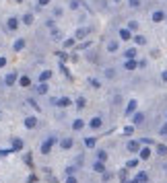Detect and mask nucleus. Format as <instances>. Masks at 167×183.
<instances>
[{
	"instance_id": "1",
	"label": "nucleus",
	"mask_w": 167,
	"mask_h": 183,
	"mask_svg": "<svg viewBox=\"0 0 167 183\" xmlns=\"http://www.w3.org/2000/svg\"><path fill=\"white\" fill-rule=\"evenodd\" d=\"M54 142H56V138L52 136V138H48V140H46V142L42 144V152H43V154H48L50 150H52V146H54Z\"/></svg>"
},
{
	"instance_id": "2",
	"label": "nucleus",
	"mask_w": 167,
	"mask_h": 183,
	"mask_svg": "<svg viewBox=\"0 0 167 183\" xmlns=\"http://www.w3.org/2000/svg\"><path fill=\"white\" fill-rule=\"evenodd\" d=\"M60 146H62L64 150H68V148H72V138H64L62 142H60Z\"/></svg>"
},
{
	"instance_id": "3",
	"label": "nucleus",
	"mask_w": 167,
	"mask_h": 183,
	"mask_svg": "<svg viewBox=\"0 0 167 183\" xmlns=\"http://www.w3.org/2000/svg\"><path fill=\"white\" fill-rule=\"evenodd\" d=\"M25 126H27L29 130H33L35 126H37V119H35V117H27V119H25Z\"/></svg>"
},
{
	"instance_id": "4",
	"label": "nucleus",
	"mask_w": 167,
	"mask_h": 183,
	"mask_svg": "<svg viewBox=\"0 0 167 183\" xmlns=\"http://www.w3.org/2000/svg\"><path fill=\"white\" fill-rule=\"evenodd\" d=\"M14 80H17V74H14V72H10V74H6V78H4V82H6L8 87H10V84H14Z\"/></svg>"
},
{
	"instance_id": "5",
	"label": "nucleus",
	"mask_w": 167,
	"mask_h": 183,
	"mask_svg": "<svg viewBox=\"0 0 167 183\" xmlns=\"http://www.w3.org/2000/svg\"><path fill=\"white\" fill-rule=\"evenodd\" d=\"M19 84H21V87H31V78H29V76H21V78H19Z\"/></svg>"
},
{
	"instance_id": "6",
	"label": "nucleus",
	"mask_w": 167,
	"mask_h": 183,
	"mask_svg": "<svg viewBox=\"0 0 167 183\" xmlns=\"http://www.w3.org/2000/svg\"><path fill=\"white\" fill-rule=\"evenodd\" d=\"M120 37H122V39H130V37H132L130 29H120Z\"/></svg>"
},
{
	"instance_id": "7",
	"label": "nucleus",
	"mask_w": 167,
	"mask_h": 183,
	"mask_svg": "<svg viewBox=\"0 0 167 183\" xmlns=\"http://www.w3.org/2000/svg\"><path fill=\"white\" fill-rule=\"evenodd\" d=\"M13 150H23V140L14 138V140H13Z\"/></svg>"
},
{
	"instance_id": "8",
	"label": "nucleus",
	"mask_w": 167,
	"mask_h": 183,
	"mask_svg": "<svg viewBox=\"0 0 167 183\" xmlns=\"http://www.w3.org/2000/svg\"><path fill=\"white\" fill-rule=\"evenodd\" d=\"M56 103H58L60 107H68V105H70V99H68V97H62V99H58Z\"/></svg>"
},
{
	"instance_id": "9",
	"label": "nucleus",
	"mask_w": 167,
	"mask_h": 183,
	"mask_svg": "<svg viewBox=\"0 0 167 183\" xmlns=\"http://www.w3.org/2000/svg\"><path fill=\"white\" fill-rule=\"evenodd\" d=\"M163 19H165V14L161 13V10H157V13H153V21H155V23H159V21H163Z\"/></svg>"
},
{
	"instance_id": "10",
	"label": "nucleus",
	"mask_w": 167,
	"mask_h": 183,
	"mask_svg": "<svg viewBox=\"0 0 167 183\" xmlns=\"http://www.w3.org/2000/svg\"><path fill=\"white\" fill-rule=\"evenodd\" d=\"M23 48H25V39H17L14 41V49H17V52H21Z\"/></svg>"
},
{
	"instance_id": "11",
	"label": "nucleus",
	"mask_w": 167,
	"mask_h": 183,
	"mask_svg": "<svg viewBox=\"0 0 167 183\" xmlns=\"http://www.w3.org/2000/svg\"><path fill=\"white\" fill-rule=\"evenodd\" d=\"M50 78H52V72H50V70H46V72H42V76H39V80H42V82L50 80Z\"/></svg>"
},
{
	"instance_id": "12",
	"label": "nucleus",
	"mask_w": 167,
	"mask_h": 183,
	"mask_svg": "<svg viewBox=\"0 0 167 183\" xmlns=\"http://www.w3.org/2000/svg\"><path fill=\"white\" fill-rule=\"evenodd\" d=\"M93 169H95V171H99V173H103V171H105V165L101 163V161H97V163L93 165Z\"/></svg>"
},
{
	"instance_id": "13",
	"label": "nucleus",
	"mask_w": 167,
	"mask_h": 183,
	"mask_svg": "<svg viewBox=\"0 0 167 183\" xmlns=\"http://www.w3.org/2000/svg\"><path fill=\"white\" fill-rule=\"evenodd\" d=\"M89 126H91V128H99V126H101V117H93Z\"/></svg>"
},
{
	"instance_id": "14",
	"label": "nucleus",
	"mask_w": 167,
	"mask_h": 183,
	"mask_svg": "<svg viewBox=\"0 0 167 183\" xmlns=\"http://www.w3.org/2000/svg\"><path fill=\"white\" fill-rule=\"evenodd\" d=\"M134 109H136V101H130V103H128V107H126V113L130 115V113H132Z\"/></svg>"
},
{
	"instance_id": "15",
	"label": "nucleus",
	"mask_w": 167,
	"mask_h": 183,
	"mask_svg": "<svg viewBox=\"0 0 167 183\" xmlns=\"http://www.w3.org/2000/svg\"><path fill=\"white\" fill-rule=\"evenodd\" d=\"M17 25H19V21H17V19H8V29H10V31H14Z\"/></svg>"
},
{
	"instance_id": "16",
	"label": "nucleus",
	"mask_w": 167,
	"mask_h": 183,
	"mask_svg": "<svg viewBox=\"0 0 167 183\" xmlns=\"http://www.w3.org/2000/svg\"><path fill=\"white\" fill-rule=\"evenodd\" d=\"M37 93H39V95H46V93H48V84H39V87H37Z\"/></svg>"
},
{
	"instance_id": "17",
	"label": "nucleus",
	"mask_w": 167,
	"mask_h": 183,
	"mask_svg": "<svg viewBox=\"0 0 167 183\" xmlns=\"http://www.w3.org/2000/svg\"><path fill=\"white\" fill-rule=\"evenodd\" d=\"M87 33H89V29H78L77 37H78V39H83V37H87Z\"/></svg>"
},
{
	"instance_id": "18",
	"label": "nucleus",
	"mask_w": 167,
	"mask_h": 183,
	"mask_svg": "<svg viewBox=\"0 0 167 183\" xmlns=\"http://www.w3.org/2000/svg\"><path fill=\"white\" fill-rule=\"evenodd\" d=\"M23 23H25V25H31V23H33V14H25V17H23Z\"/></svg>"
},
{
	"instance_id": "19",
	"label": "nucleus",
	"mask_w": 167,
	"mask_h": 183,
	"mask_svg": "<svg viewBox=\"0 0 167 183\" xmlns=\"http://www.w3.org/2000/svg\"><path fill=\"white\" fill-rule=\"evenodd\" d=\"M83 126H85V123H83V119H74V123H72V128H74V130H81Z\"/></svg>"
},
{
	"instance_id": "20",
	"label": "nucleus",
	"mask_w": 167,
	"mask_h": 183,
	"mask_svg": "<svg viewBox=\"0 0 167 183\" xmlns=\"http://www.w3.org/2000/svg\"><path fill=\"white\" fill-rule=\"evenodd\" d=\"M142 119H145V115H142V113H136V115H134V123H136V126H138V123H142Z\"/></svg>"
},
{
	"instance_id": "21",
	"label": "nucleus",
	"mask_w": 167,
	"mask_h": 183,
	"mask_svg": "<svg viewBox=\"0 0 167 183\" xmlns=\"http://www.w3.org/2000/svg\"><path fill=\"white\" fill-rule=\"evenodd\" d=\"M128 150H130V152H136V150H138V142H130L128 144Z\"/></svg>"
},
{
	"instance_id": "22",
	"label": "nucleus",
	"mask_w": 167,
	"mask_h": 183,
	"mask_svg": "<svg viewBox=\"0 0 167 183\" xmlns=\"http://www.w3.org/2000/svg\"><path fill=\"white\" fill-rule=\"evenodd\" d=\"M107 49H109V52H116V49H118V41H109Z\"/></svg>"
},
{
	"instance_id": "23",
	"label": "nucleus",
	"mask_w": 167,
	"mask_h": 183,
	"mask_svg": "<svg viewBox=\"0 0 167 183\" xmlns=\"http://www.w3.org/2000/svg\"><path fill=\"white\" fill-rule=\"evenodd\" d=\"M126 68H128V70H134V68H136V62H134V60H128V62H126Z\"/></svg>"
},
{
	"instance_id": "24",
	"label": "nucleus",
	"mask_w": 167,
	"mask_h": 183,
	"mask_svg": "<svg viewBox=\"0 0 167 183\" xmlns=\"http://www.w3.org/2000/svg\"><path fill=\"white\" fill-rule=\"evenodd\" d=\"M85 144H87L89 148H93V146H95V140H93V138H87V140H85Z\"/></svg>"
},
{
	"instance_id": "25",
	"label": "nucleus",
	"mask_w": 167,
	"mask_h": 183,
	"mask_svg": "<svg viewBox=\"0 0 167 183\" xmlns=\"http://www.w3.org/2000/svg\"><path fill=\"white\" fill-rule=\"evenodd\" d=\"M149 154H151V152H149L146 148H142V150H140V156H142V161H145V158H149Z\"/></svg>"
},
{
	"instance_id": "26",
	"label": "nucleus",
	"mask_w": 167,
	"mask_h": 183,
	"mask_svg": "<svg viewBox=\"0 0 167 183\" xmlns=\"http://www.w3.org/2000/svg\"><path fill=\"white\" fill-rule=\"evenodd\" d=\"M157 152H159V154H167V146H163V144H161L159 148H157Z\"/></svg>"
},
{
	"instance_id": "27",
	"label": "nucleus",
	"mask_w": 167,
	"mask_h": 183,
	"mask_svg": "<svg viewBox=\"0 0 167 183\" xmlns=\"http://www.w3.org/2000/svg\"><path fill=\"white\" fill-rule=\"evenodd\" d=\"M136 181H138V183H145V181H146V175H145V173H140V175L136 177Z\"/></svg>"
},
{
	"instance_id": "28",
	"label": "nucleus",
	"mask_w": 167,
	"mask_h": 183,
	"mask_svg": "<svg viewBox=\"0 0 167 183\" xmlns=\"http://www.w3.org/2000/svg\"><path fill=\"white\" fill-rule=\"evenodd\" d=\"M132 132H134V128H132V126H128V128H124V134H126V136H130Z\"/></svg>"
},
{
	"instance_id": "29",
	"label": "nucleus",
	"mask_w": 167,
	"mask_h": 183,
	"mask_svg": "<svg viewBox=\"0 0 167 183\" xmlns=\"http://www.w3.org/2000/svg\"><path fill=\"white\" fill-rule=\"evenodd\" d=\"M134 54H136V49H128V52H126V56H128L130 60H132V58H134Z\"/></svg>"
},
{
	"instance_id": "30",
	"label": "nucleus",
	"mask_w": 167,
	"mask_h": 183,
	"mask_svg": "<svg viewBox=\"0 0 167 183\" xmlns=\"http://www.w3.org/2000/svg\"><path fill=\"white\" fill-rule=\"evenodd\" d=\"M105 158H107V152H103V150H101V152H99V161H101V163H103Z\"/></svg>"
},
{
	"instance_id": "31",
	"label": "nucleus",
	"mask_w": 167,
	"mask_h": 183,
	"mask_svg": "<svg viewBox=\"0 0 167 183\" xmlns=\"http://www.w3.org/2000/svg\"><path fill=\"white\" fill-rule=\"evenodd\" d=\"M66 183H77V179H74L72 175H68V179H66Z\"/></svg>"
},
{
	"instance_id": "32",
	"label": "nucleus",
	"mask_w": 167,
	"mask_h": 183,
	"mask_svg": "<svg viewBox=\"0 0 167 183\" xmlns=\"http://www.w3.org/2000/svg\"><path fill=\"white\" fill-rule=\"evenodd\" d=\"M8 152H10V150H6V148H0V154H2V156H6Z\"/></svg>"
},
{
	"instance_id": "33",
	"label": "nucleus",
	"mask_w": 167,
	"mask_h": 183,
	"mask_svg": "<svg viewBox=\"0 0 167 183\" xmlns=\"http://www.w3.org/2000/svg\"><path fill=\"white\" fill-rule=\"evenodd\" d=\"M138 2L140 0H130V6H138Z\"/></svg>"
},
{
	"instance_id": "34",
	"label": "nucleus",
	"mask_w": 167,
	"mask_h": 183,
	"mask_svg": "<svg viewBox=\"0 0 167 183\" xmlns=\"http://www.w3.org/2000/svg\"><path fill=\"white\" fill-rule=\"evenodd\" d=\"M2 66H6V58H0V68Z\"/></svg>"
},
{
	"instance_id": "35",
	"label": "nucleus",
	"mask_w": 167,
	"mask_h": 183,
	"mask_svg": "<svg viewBox=\"0 0 167 183\" xmlns=\"http://www.w3.org/2000/svg\"><path fill=\"white\" fill-rule=\"evenodd\" d=\"M46 4H50V0H39V6H46Z\"/></svg>"
},
{
	"instance_id": "36",
	"label": "nucleus",
	"mask_w": 167,
	"mask_h": 183,
	"mask_svg": "<svg viewBox=\"0 0 167 183\" xmlns=\"http://www.w3.org/2000/svg\"><path fill=\"white\" fill-rule=\"evenodd\" d=\"M161 134H165V136H167V126H165V128H161Z\"/></svg>"
},
{
	"instance_id": "37",
	"label": "nucleus",
	"mask_w": 167,
	"mask_h": 183,
	"mask_svg": "<svg viewBox=\"0 0 167 183\" xmlns=\"http://www.w3.org/2000/svg\"><path fill=\"white\" fill-rule=\"evenodd\" d=\"M163 80H167V70H165V72H163Z\"/></svg>"
},
{
	"instance_id": "38",
	"label": "nucleus",
	"mask_w": 167,
	"mask_h": 183,
	"mask_svg": "<svg viewBox=\"0 0 167 183\" xmlns=\"http://www.w3.org/2000/svg\"><path fill=\"white\" fill-rule=\"evenodd\" d=\"M130 183H138V181H130Z\"/></svg>"
}]
</instances>
